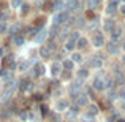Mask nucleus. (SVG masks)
<instances>
[{
  "label": "nucleus",
  "instance_id": "obj_1",
  "mask_svg": "<svg viewBox=\"0 0 125 122\" xmlns=\"http://www.w3.org/2000/svg\"><path fill=\"white\" fill-rule=\"evenodd\" d=\"M70 18V14L68 13H65V11H60V13H55L54 14V18H52V24L54 25H60L63 21H67V19Z\"/></svg>",
  "mask_w": 125,
  "mask_h": 122
},
{
  "label": "nucleus",
  "instance_id": "obj_2",
  "mask_svg": "<svg viewBox=\"0 0 125 122\" xmlns=\"http://www.w3.org/2000/svg\"><path fill=\"white\" fill-rule=\"evenodd\" d=\"M92 87L95 89V90H104V89H108V86H106V79L104 78H95L94 79V84H92Z\"/></svg>",
  "mask_w": 125,
  "mask_h": 122
},
{
  "label": "nucleus",
  "instance_id": "obj_3",
  "mask_svg": "<svg viewBox=\"0 0 125 122\" xmlns=\"http://www.w3.org/2000/svg\"><path fill=\"white\" fill-rule=\"evenodd\" d=\"M49 70H51V75L52 76H57V75H60V71H63V65L60 64V62H52L51 67H49Z\"/></svg>",
  "mask_w": 125,
  "mask_h": 122
},
{
  "label": "nucleus",
  "instance_id": "obj_4",
  "mask_svg": "<svg viewBox=\"0 0 125 122\" xmlns=\"http://www.w3.org/2000/svg\"><path fill=\"white\" fill-rule=\"evenodd\" d=\"M92 44H94L95 48H101V46L104 44V38H103V35H101L100 32H97V33L94 35V38H92Z\"/></svg>",
  "mask_w": 125,
  "mask_h": 122
},
{
  "label": "nucleus",
  "instance_id": "obj_5",
  "mask_svg": "<svg viewBox=\"0 0 125 122\" xmlns=\"http://www.w3.org/2000/svg\"><path fill=\"white\" fill-rule=\"evenodd\" d=\"M114 25H116V21H114V19H104L103 21V30L104 32H111L114 29Z\"/></svg>",
  "mask_w": 125,
  "mask_h": 122
},
{
  "label": "nucleus",
  "instance_id": "obj_6",
  "mask_svg": "<svg viewBox=\"0 0 125 122\" xmlns=\"http://www.w3.org/2000/svg\"><path fill=\"white\" fill-rule=\"evenodd\" d=\"M30 89H32V82L29 79H22L19 82V90L21 92H27V90H30Z\"/></svg>",
  "mask_w": 125,
  "mask_h": 122
},
{
  "label": "nucleus",
  "instance_id": "obj_7",
  "mask_svg": "<svg viewBox=\"0 0 125 122\" xmlns=\"http://www.w3.org/2000/svg\"><path fill=\"white\" fill-rule=\"evenodd\" d=\"M24 35L22 33H18V35H13V44L14 46H22L24 44Z\"/></svg>",
  "mask_w": 125,
  "mask_h": 122
},
{
  "label": "nucleus",
  "instance_id": "obj_8",
  "mask_svg": "<svg viewBox=\"0 0 125 122\" xmlns=\"http://www.w3.org/2000/svg\"><path fill=\"white\" fill-rule=\"evenodd\" d=\"M51 54H52V51L48 48V46H40V55H41L43 59L51 57Z\"/></svg>",
  "mask_w": 125,
  "mask_h": 122
},
{
  "label": "nucleus",
  "instance_id": "obj_9",
  "mask_svg": "<svg viewBox=\"0 0 125 122\" xmlns=\"http://www.w3.org/2000/svg\"><path fill=\"white\" fill-rule=\"evenodd\" d=\"M11 95H13L11 89H3V92H2V101H3V103H6V101L11 98Z\"/></svg>",
  "mask_w": 125,
  "mask_h": 122
},
{
  "label": "nucleus",
  "instance_id": "obj_10",
  "mask_svg": "<svg viewBox=\"0 0 125 122\" xmlns=\"http://www.w3.org/2000/svg\"><path fill=\"white\" fill-rule=\"evenodd\" d=\"M68 108V101L67 100H59L57 103H55V110L57 111H65Z\"/></svg>",
  "mask_w": 125,
  "mask_h": 122
},
{
  "label": "nucleus",
  "instance_id": "obj_11",
  "mask_svg": "<svg viewBox=\"0 0 125 122\" xmlns=\"http://www.w3.org/2000/svg\"><path fill=\"white\" fill-rule=\"evenodd\" d=\"M101 65H103V60L100 57H92L90 59V67L92 68H100Z\"/></svg>",
  "mask_w": 125,
  "mask_h": 122
},
{
  "label": "nucleus",
  "instance_id": "obj_12",
  "mask_svg": "<svg viewBox=\"0 0 125 122\" xmlns=\"http://www.w3.org/2000/svg\"><path fill=\"white\" fill-rule=\"evenodd\" d=\"M63 6H65V2H63V0H55V2L52 3V8H54V11H57V13H60Z\"/></svg>",
  "mask_w": 125,
  "mask_h": 122
},
{
  "label": "nucleus",
  "instance_id": "obj_13",
  "mask_svg": "<svg viewBox=\"0 0 125 122\" xmlns=\"http://www.w3.org/2000/svg\"><path fill=\"white\" fill-rule=\"evenodd\" d=\"M13 60H14V55H13V54L5 55V57H3V60H2V65H3V67H10V65L13 64Z\"/></svg>",
  "mask_w": 125,
  "mask_h": 122
},
{
  "label": "nucleus",
  "instance_id": "obj_14",
  "mask_svg": "<svg viewBox=\"0 0 125 122\" xmlns=\"http://www.w3.org/2000/svg\"><path fill=\"white\" fill-rule=\"evenodd\" d=\"M44 70H46V67L43 64L35 65V75H37V76H43V75H44Z\"/></svg>",
  "mask_w": 125,
  "mask_h": 122
},
{
  "label": "nucleus",
  "instance_id": "obj_15",
  "mask_svg": "<svg viewBox=\"0 0 125 122\" xmlns=\"http://www.w3.org/2000/svg\"><path fill=\"white\" fill-rule=\"evenodd\" d=\"M67 6H68V11H76L79 8V2L78 0H71V2L67 3Z\"/></svg>",
  "mask_w": 125,
  "mask_h": 122
},
{
  "label": "nucleus",
  "instance_id": "obj_16",
  "mask_svg": "<svg viewBox=\"0 0 125 122\" xmlns=\"http://www.w3.org/2000/svg\"><path fill=\"white\" fill-rule=\"evenodd\" d=\"M62 65H63V70H68V71H71V70H73V67H74V62L71 60V59H70V60H68V59H65V60H63V64H62Z\"/></svg>",
  "mask_w": 125,
  "mask_h": 122
},
{
  "label": "nucleus",
  "instance_id": "obj_17",
  "mask_svg": "<svg viewBox=\"0 0 125 122\" xmlns=\"http://www.w3.org/2000/svg\"><path fill=\"white\" fill-rule=\"evenodd\" d=\"M125 82V78H124V75L122 73H117V75H114V84H117V86H122Z\"/></svg>",
  "mask_w": 125,
  "mask_h": 122
},
{
  "label": "nucleus",
  "instance_id": "obj_18",
  "mask_svg": "<svg viewBox=\"0 0 125 122\" xmlns=\"http://www.w3.org/2000/svg\"><path fill=\"white\" fill-rule=\"evenodd\" d=\"M44 24H46V18H37V19H35V22H33V25H35V27H38L40 30L43 29V25H44Z\"/></svg>",
  "mask_w": 125,
  "mask_h": 122
},
{
  "label": "nucleus",
  "instance_id": "obj_19",
  "mask_svg": "<svg viewBox=\"0 0 125 122\" xmlns=\"http://www.w3.org/2000/svg\"><path fill=\"white\" fill-rule=\"evenodd\" d=\"M76 105H78V106H84V105H87V97H85V95H78Z\"/></svg>",
  "mask_w": 125,
  "mask_h": 122
},
{
  "label": "nucleus",
  "instance_id": "obj_20",
  "mask_svg": "<svg viewBox=\"0 0 125 122\" xmlns=\"http://www.w3.org/2000/svg\"><path fill=\"white\" fill-rule=\"evenodd\" d=\"M44 38H46V32L40 30L37 33V37H35V41H37V43H43V41H44Z\"/></svg>",
  "mask_w": 125,
  "mask_h": 122
},
{
  "label": "nucleus",
  "instance_id": "obj_21",
  "mask_svg": "<svg viewBox=\"0 0 125 122\" xmlns=\"http://www.w3.org/2000/svg\"><path fill=\"white\" fill-rule=\"evenodd\" d=\"M111 32H113V40H117V38L122 35V29H119V27H114Z\"/></svg>",
  "mask_w": 125,
  "mask_h": 122
},
{
  "label": "nucleus",
  "instance_id": "obj_22",
  "mask_svg": "<svg viewBox=\"0 0 125 122\" xmlns=\"http://www.w3.org/2000/svg\"><path fill=\"white\" fill-rule=\"evenodd\" d=\"M87 43H89V40H87V38L81 37L79 40L76 41V46H78V48H85V46H87Z\"/></svg>",
  "mask_w": 125,
  "mask_h": 122
},
{
  "label": "nucleus",
  "instance_id": "obj_23",
  "mask_svg": "<svg viewBox=\"0 0 125 122\" xmlns=\"http://www.w3.org/2000/svg\"><path fill=\"white\" fill-rule=\"evenodd\" d=\"M76 46V41L74 40H71V38H68L67 40V43H65V49H68V51H71V49Z\"/></svg>",
  "mask_w": 125,
  "mask_h": 122
},
{
  "label": "nucleus",
  "instance_id": "obj_24",
  "mask_svg": "<svg viewBox=\"0 0 125 122\" xmlns=\"http://www.w3.org/2000/svg\"><path fill=\"white\" fill-rule=\"evenodd\" d=\"M78 76H79V79H84V78L89 76V71L85 68H81V70H78Z\"/></svg>",
  "mask_w": 125,
  "mask_h": 122
},
{
  "label": "nucleus",
  "instance_id": "obj_25",
  "mask_svg": "<svg viewBox=\"0 0 125 122\" xmlns=\"http://www.w3.org/2000/svg\"><path fill=\"white\" fill-rule=\"evenodd\" d=\"M71 60L73 62H83V55H81L79 52H73V54H71Z\"/></svg>",
  "mask_w": 125,
  "mask_h": 122
},
{
  "label": "nucleus",
  "instance_id": "obj_26",
  "mask_svg": "<svg viewBox=\"0 0 125 122\" xmlns=\"http://www.w3.org/2000/svg\"><path fill=\"white\" fill-rule=\"evenodd\" d=\"M89 114H90V116L98 114V106L97 105H90V106H89Z\"/></svg>",
  "mask_w": 125,
  "mask_h": 122
},
{
  "label": "nucleus",
  "instance_id": "obj_27",
  "mask_svg": "<svg viewBox=\"0 0 125 122\" xmlns=\"http://www.w3.org/2000/svg\"><path fill=\"white\" fill-rule=\"evenodd\" d=\"M106 51H108V52H109V54H114V52H116V51H117V46H116V44H114V43H109V44H108V46H106Z\"/></svg>",
  "mask_w": 125,
  "mask_h": 122
},
{
  "label": "nucleus",
  "instance_id": "obj_28",
  "mask_svg": "<svg viewBox=\"0 0 125 122\" xmlns=\"http://www.w3.org/2000/svg\"><path fill=\"white\" fill-rule=\"evenodd\" d=\"M87 5H89V8H97L100 5V0H87Z\"/></svg>",
  "mask_w": 125,
  "mask_h": 122
},
{
  "label": "nucleus",
  "instance_id": "obj_29",
  "mask_svg": "<svg viewBox=\"0 0 125 122\" xmlns=\"http://www.w3.org/2000/svg\"><path fill=\"white\" fill-rule=\"evenodd\" d=\"M22 3H24L22 0H11V6L13 8H21Z\"/></svg>",
  "mask_w": 125,
  "mask_h": 122
},
{
  "label": "nucleus",
  "instance_id": "obj_30",
  "mask_svg": "<svg viewBox=\"0 0 125 122\" xmlns=\"http://www.w3.org/2000/svg\"><path fill=\"white\" fill-rule=\"evenodd\" d=\"M70 38L71 40H74V41H78L81 38V35H79V32H76V30H73L71 32V35H70Z\"/></svg>",
  "mask_w": 125,
  "mask_h": 122
},
{
  "label": "nucleus",
  "instance_id": "obj_31",
  "mask_svg": "<svg viewBox=\"0 0 125 122\" xmlns=\"http://www.w3.org/2000/svg\"><path fill=\"white\" fill-rule=\"evenodd\" d=\"M8 68H0V78H5V79H6V78H8Z\"/></svg>",
  "mask_w": 125,
  "mask_h": 122
},
{
  "label": "nucleus",
  "instance_id": "obj_32",
  "mask_svg": "<svg viewBox=\"0 0 125 122\" xmlns=\"http://www.w3.org/2000/svg\"><path fill=\"white\" fill-rule=\"evenodd\" d=\"M18 68H19L21 71H25V70L29 68V64H27V62H21V64L18 65Z\"/></svg>",
  "mask_w": 125,
  "mask_h": 122
},
{
  "label": "nucleus",
  "instance_id": "obj_33",
  "mask_svg": "<svg viewBox=\"0 0 125 122\" xmlns=\"http://www.w3.org/2000/svg\"><path fill=\"white\" fill-rule=\"evenodd\" d=\"M29 10H30V6H29V5H25V3H22V6H21V14L24 16L25 13H29Z\"/></svg>",
  "mask_w": 125,
  "mask_h": 122
},
{
  "label": "nucleus",
  "instance_id": "obj_34",
  "mask_svg": "<svg viewBox=\"0 0 125 122\" xmlns=\"http://www.w3.org/2000/svg\"><path fill=\"white\" fill-rule=\"evenodd\" d=\"M70 78H71V73H70V71H68V70H63V73H62V79H70Z\"/></svg>",
  "mask_w": 125,
  "mask_h": 122
},
{
  "label": "nucleus",
  "instance_id": "obj_35",
  "mask_svg": "<svg viewBox=\"0 0 125 122\" xmlns=\"http://www.w3.org/2000/svg\"><path fill=\"white\" fill-rule=\"evenodd\" d=\"M57 33H59V27H57V25H54V24H52L51 30H49V35H57Z\"/></svg>",
  "mask_w": 125,
  "mask_h": 122
},
{
  "label": "nucleus",
  "instance_id": "obj_36",
  "mask_svg": "<svg viewBox=\"0 0 125 122\" xmlns=\"http://www.w3.org/2000/svg\"><path fill=\"white\" fill-rule=\"evenodd\" d=\"M6 30H8V25L5 22H0V33H5Z\"/></svg>",
  "mask_w": 125,
  "mask_h": 122
},
{
  "label": "nucleus",
  "instance_id": "obj_37",
  "mask_svg": "<svg viewBox=\"0 0 125 122\" xmlns=\"http://www.w3.org/2000/svg\"><path fill=\"white\" fill-rule=\"evenodd\" d=\"M119 2H120V0H108V5H109V6H114V8H116V6L119 5Z\"/></svg>",
  "mask_w": 125,
  "mask_h": 122
},
{
  "label": "nucleus",
  "instance_id": "obj_38",
  "mask_svg": "<svg viewBox=\"0 0 125 122\" xmlns=\"http://www.w3.org/2000/svg\"><path fill=\"white\" fill-rule=\"evenodd\" d=\"M74 114H76V111L70 110V111H68V113H67V117H68V119H74Z\"/></svg>",
  "mask_w": 125,
  "mask_h": 122
},
{
  "label": "nucleus",
  "instance_id": "obj_39",
  "mask_svg": "<svg viewBox=\"0 0 125 122\" xmlns=\"http://www.w3.org/2000/svg\"><path fill=\"white\" fill-rule=\"evenodd\" d=\"M0 116H2V117H8V116H10V111H8V110L0 111Z\"/></svg>",
  "mask_w": 125,
  "mask_h": 122
},
{
  "label": "nucleus",
  "instance_id": "obj_40",
  "mask_svg": "<svg viewBox=\"0 0 125 122\" xmlns=\"http://www.w3.org/2000/svg\"><path fill=\"white\" fill-rule=\"evenodd\" d=\"M48 110H49V108L46 106V105H41V114H44V116H46V114H48Z\"/></svg>",
  "mask_w": 125,
  "mask_h": 122
},
{
  "label": "nucleus",
  "instance_id": "obj_41",
  "mask_svg": "<svg viewBox=\"0 0 125 122\" xmlns=\"http://www.w3.org/2000/svg\"><path fill=\"white\" fill-rule=\"evenodd\" d=\"M51 119H54V121H60V116H59V114H51Z\"/></svg>",
  "mask_w": 125,
  "mask_h": 122
},
{
  "label": "nucleus",
  "instance_id": "obj_42",
  "mask_svg": "<svg viewBox=\"0 0 125 122\" xmlns=\"http://www.w3.org/2000/svg\"><path fill=\"white\" fill-rule=\"evenodd\" d=\"M120 11H122L124 14H125V5H122V6H120Z\"/></svg>",
  "mask_w": 125,
  "mask_h": 122
},
{
  "label": "nucleus",
  "instance_id": "obj_43",
  "mask_svg": "<svg viewBox=\"0 0 125 122\" xmlns=\"http://www.w3.org/2000/svg\"><path fill=\"white\" fill-rule=\"evenodd\" d=\"M0 57H3V48H0Z\"/></svg>",
  "mask_w": 125,
  "mask_h": 122
},
{
  "label": "nucleus",
  "instance_id": "obj_44",
  "mask_svg": "<svg viewBox=\"0 0 125 122\" xmlns=\"http://www.w3.org/2000/svg\"><path fill=\"white\" fill-rule=\"evenodd\" d=\"M122 108H124V110H125V100L122 101Z\"/></svg>",
  "mask_w": 125,
  "mask_h": 122
},
{
  "label": "nucleus",
  "instance_id": "obj_45",
  "mask_svg": "<svg viewBox=\"0 0 125 122\" xmlns=\"http://www.w3.org/2000/svg\"><path fill=\"white\" fill-rule=\"evenodd\" d=\"M117 122H125V119H119V121H117Z\"/></svg>",
  "mask_w": 125,
  "mask_h": 122
},
{
  "label": "nucleus",
  "instance_id": "obj_46",
  "mask_svg": "<svg viewBox=\"0 0 125 122\" xmlns=\"http://www.w3.org/2000/svg\"><path fill=\"white\" fill-rule=\"evenodd\" d=\"M0 21H2V11H0Z\"/></svg>",
  "mask_w": 125,
  "mask_h": 122
},
{
  "label": "nucleus",
  "instance_id": "obj_47",
  "mask_svg": "<svg viewBox=\"0 0 125 122\" xmlns=\"http://www.w3.org/2000/svg\"><path fill=\"white\" fill-rule=\"evenodd\" d=\"M124 49H125V43H124Z\"/></svg>",
  "mask_w": 125,
  "mask_h": 122
},
{
  "label": "nucleus",
  "instance_id": "obj_48",
  "mask_svg": "<svg viewBox=\"0 0 125 122\" xmlns=\"http://www.w3.org/2000/svg\"><path fill=\"white\" fill-rule=\"evenodd\" d=\"M48 2H52V0H48Z\"/></svg>",
  "mask_w": 125,
  "mask_h": 122
}]
</instances>
